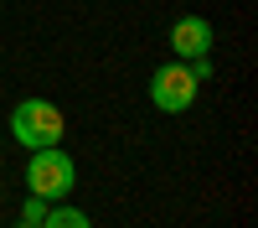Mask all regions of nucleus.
I'll return each instance as SVG.
<instances>
[{
    "label": "nucleus",
    "mask_w": 258,
    "mask_h": 228,
    "mask_svg": "<svg viewBox=\"0 0 258 228\" xmlns=\"http://www.w3.org/2000/svg\"><path fill=\"white\" fill-rule=\"evenodd\" d=\"M62 130H68V119L52 99H21L11 109V135L16 145H26V151H41V145H62Z\"/></svg>",
    "instance_id": "f257e3e1"
},
{
    "label": "nucleus",
    "mask_w": 258,
    "mask_h": 228,
    "mask_svg": "<svg viewBox=\"0 0 258 228\" xmlns=\"http://www.w3.org/2000/svg\"><path fill=\"white\" fill-rule=\"evenodd\" d=\"M26 187H31V197L62 202V197L78 187V166H73V156L62 151V145H41V151H31V161H26Z\"/></svg>",
    "instance_id": "f03ea898"
},
{
    "label": "nucleus",
    "mask_w": 258,
    "mask_h": 228,
    "mask_svg": "<svg viewBox=\"0 0 258 228\" xmlns=\"http://www.w3.org/2000/svg\"><path fill=\"white\" fill-rule=\"evenodd\" d=\"M41 228H93V223H88V213H78V207L57 202V207H47V218H41Z\"/></svg>",
    "instance_id": "39448f33"
},
{
    "label": "nucleus",
    "mask_w": 258,
    "mask_h": 228,
    "mask_svg": "<svg viewBox=\"0 0 258 228\" xmlns=\"http://www.w3.org/2000/svg\"><path fill=\"white\" fill-rule=\"evenodd\" d=\"M197 88L202 83L191 78V68L176 57V62H160L155 73H150V104H155L160 114H186L191 104H197Z\"/></svg>",
    "instance_id": "7ed1b4c3"
},
{
    "label": "nucleus",
    "mask_w": 258,
    "mask_h": 228,
    "mask_svg": "<svg viewBox=\"0 0 258 228\" xmlns=\"http://www.w3.org/2000/svg\"><path fill=\"white\" fill-rule=\"evenodd\" d=\"M170 52H176L181 62L212 52V21H207V16H186V21H176V26H170Z\"/></svg>",
    "instance_id": "20e7f679"
},
{
    "label": "nucleus",
    "mask_w": 258,
    "mask_h": 228,
    "mask_svg": "<svg viewBox=\"0 0 258 228\" xmlns=\"http://www.w3.org/2000/svg\"><path fill=\"white\" fill-rule=\"evenodd\" d=\"M16 228H41V223H36V218H21V223H16Z\"/></svg>",
    "instance_id": "0eeeda50"
},
{
    "label": "nucleus",
    "mask_w": 258,
    "mask_h": 228,
    "mask_svg": "<svg viewBox=\"0 0 258 228\" xmlns=\"http://www.w3.org/2000/svg\"><path fill=\"white\" fill-rule=\"evenodd\" d=\"M26 218H36V223L47 218V197H31V202H26Z\"/></svg>",
    "instance_id": "423d86ee"
}]
</instances>
